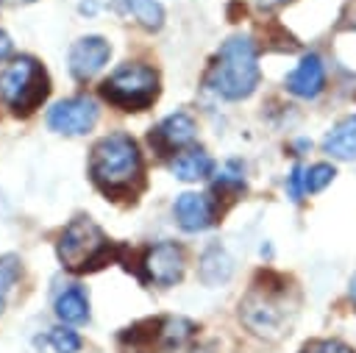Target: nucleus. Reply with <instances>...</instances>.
I'll list each match as a JSON object with an SVG mask.
<instances>
[{
    "label": "nucleus",
    "mask_w": 356,
    "mask_h": 353,
    "mask_svg": "<svg viewBox=\"0 0 356 353\" xmlns=\"http://www.w3.org/2000/svg\"><path fill=\"white\" fill-rule=\"evenodd\" d=\"M92 183L111 200H134L145 183V167L139 145L128 133L103 136L89 156Z\"/></svg>",
    "instance_id": "nucleus-1"
},
{
    "label": "nucleus",
    "mask_w": 356,
    "mask_h": 353,
    "mask_svg": "<svg viewBox=\"0 0 356 353\" xmlns=\"http://www.w3.org/2000/svg\"><path fill=\"white\" fill-rule=\"evenodd\" d=\"M58 261L70 272H92L122 256V247L106 236L92 217H72L56 242Z\"/></svg>",
    "instance_id": "nucleus-2"
},
{
    "label": "nucleus",
    "mask_w": 356,
    "mask_h": 353,
    "mask_svg": "<svg viewBox=\"0 0 356 353\" xmlns=\"http://www.w3.org/2000/svg\"><path fill=\"white\" fill-rule=\"evenodd\" d=\"M206 83L225 100H242L259 86V58L250 36H231L222 42Z\"/></svg>",
    "instance_id": "nucleus-3"
},
{
    "label": "nucleus",
    "mask_w": 356,
    "mask_h": 353,
    "mask_svg": "<svg viewBox=\"0 0 356 353\" xmlns=\"http://www.w3.org/2000/svg\"><path fill=\"white\" fill-rule=\"evenodd\" d=\"M0 95L14 114H31L50 95V78L36 58L19 56L0 72Z\"/></svg>",
    "instance_id": "nucleus-4"
},
{
    "label": "nucleus",
    "mask_w": 356,
    "mask_h": 353,
    "mask_svg": "<svg viewBox=\"0 0 356 353\" xmlns=\"http://www.w3.org/2000/svg\"><path fill=\"white\" fill-rule=\"evenodd\" d=\"M100 97L122 111H142L159 97V72L147 64H122L103 83Z\"/></svg>",
    "instance_id": "nucleus-5"
},
{
    "label": "nucleus",
    "mask_w": 356,
    "mask_h": 353,
    "mask_svg": "<svg viewBox=\"0 0 356 353\" xmlns=\"http://www.w3.org/2000/svg\"><path fill=\"white\" fill-rule=\"evenodd\" d=\"M286 284H253V289L245 295V300L239 303V317L242 322L259 334V336H278L284 334V328L289 325L286 320Z\"/></svg>",
    "instance_id": "nucleus-6"
},
{
    "label": "nucleus",
    "mask_w": 356,
    "mask_h": 353,
    "mask_svg": "<svg viewBox=\"0 0 356 353\" xmlns=\"http://www.w3.org/2000/svg\"><path fill=\"white\" fill-rule=\"evenodd\" d=\"M184 247L175 242H159L145 250L142 256V281L156 286H172L184 278Z\"/></svg>",
    "instance_id": "nucleus-7"
},
{
    "label": "nucleus",
    "mask_w": 356,
    "mask_h": 353,
    "mask_svg": "<svg viewBox=\"0 0 356 353\" xmlns=\"http://www.w3.org/2000/svg\"><path fill=\"white\" fill-rule=\"evenodd\" d=\"M97 122V106L89 97H67L58 100L50 111H47V128L64 136H81L86 131H92Z\"/></svg>",
    "instance_id": "nucleus-8"
},
{
    "label": "nucleus",
    "mask_w": 356,
    "mask_h": 353,
    "mask_svg": "<svg viewBox=\"0 0 356 353\" xmlns=\"http://www.w3.org/2000/svg\"><path fill=\"white\" fill-rule=\"evenodd\" d=\"M111 56V44L103 36H81L70 47V72L75 81H89L97 75Z\"/></svg>",
    "instance_id": "nucleus-9"
},
{
    "label": "nucleus",
    "mask_w": 356,
    "mask_h": 353,
    "mask_svg": "<svg viewBox=\"0 0 356 353\" xmlns=\"http://www.w3.org/2000/svg\"><path fill=\"white\" fill-rule=\"evenodd\" d=\"M192 139H195V122H192V117L184 114V111L170 114L167 120H161V122L150 131V145L156 147L159 156L178 153V150L186 147Z\"/></svg>",
    "instance_id": "nucleus-10"
},
{
    "label": "nucleus",
    "mask_w": 356,
    "mask_h": 353,
    "mask_svg": "<svg viewBox=\"0 0 356 353\" xmlns=\"http://www.w3.org/2000/svg\"><path fill=\"white\" fill-rule=\"evenodd\" d=\"M175 220L184 231L189 233H197V231H206L209 225H214V217H217V203L209 197V195H200V192H184L178 195L175 200Z\"/></svg>",
    "instance_id": "nucleus-11"
},
{
    "label": "nucleus",
    "mask_w": 356,
    "mask_h": 353,
    "mask_svg": "<svg viewBox=\"0 0 356 353\" xmlns=\"http://www.w3.org/2000/svg\"><path fill=\"white\" fill-rule=\"evenodd\" d=\"M286 92L298 95V97H317L325 86V69H323V61L309 53L300 58V64L286 75Z\"/></svg>",
    "instance_id": "nucleus-12"
},
{
    "label": "nucleus",
    "mask_w": 356,
    "mask_h": 353,
    "mask_svg": "<svg viewBox=\"0 0 356 353\" xmlns=\"http://www.w3.org/2000/svg\"><path fill=\"white\" fill-rule=\"evenodd\" d=\"M334 167L331 164H312V167H292L289 178H286V189L292 200H300L303 195H314L320 189H325L334 181Z\"/></svg>",
    "instance_id": "nucleus-13"
},
{
    "label": "nucleus",
    "mask_w": 356,
    "mask_h": 353,
    "mask_svg": "<svg viewBox=\"0 0 356 353\" xmlns=\"http://www.w3.org/2000/svg\"><path fill=\"white\" fill-rule=\"evenodd\" d=\"M323 150L334 158H342V161H350L356 158V114L339 120L323 139Z\"/></svg>",
    "instance_id": "nucleus-14"
},
{
    "label": "nucleus",
    "mask_w": 356,
    "mask_h": 353,
    "mask_svg": "<svg viewBox=\"0 0 356 353\" xmlns=\"http://www.w3.org/2000/svg\"><path fill=\"white\" fill-rule=\"evenodd\" d=\"M170 170H172V175L181 178V181H200V178L211 175L214 161H211V156H209L203 147H192V150L178 153V156L172 158Z\"/></svg>",
    "instance_id": "nucleus-15"
},
{
    "label": "nucleus",
    "mask_w": 356,
    "mask_h": 353,
    "mask_svg": "<svg viewBox=\"0 0 356 353\" xmlns=\"http://www.w3.org/2000/svg\"><path fill=\"white\" fill-rule=\"evenodd\" d=\"M120 11L134 14V19L147 28V31H159L164 25V8L159 0H114Z\"/></svg>",
    "instance_id": "nucleus-16"
},
{
    "label": "nucleus",
    "mask_w": 356,
    "mask_h": 353,
    "mask_svg": "<svg viewBox=\"0 0 356 353\" xmlns=\"http://www.w3.org/2000/svg\"><path fill=\"white\" fill-rule=\"evenodd\" d=\"M56 314L64 322H83L89 317V300L81 286H70L56 297Z\"/></svg>",
    "instance_id": "nucleus-17"
},
{
    "label": "nucleus",
    "mask_w": 356,
    "mask_h": 353,
    "mask_svg": "<svg viewBox=\"0 0 356 353\" xmlns=\"http://www.w3.org/2000/svg\"><path fill=\"white\" fill-rule=\"evenodd\" d=\"M200 278L206 286L225 284L231 278V258L225 256L222 247H209L200 258Z\"/></svg>",
    "instance_id": "nucleus-18"
},
{
    "label": "nucleus",
    "mask_w": 356,
    "mask_h": 353,
    "mask_svg": "<svg viewBox=\"0 0 356 353\" xmlns=\"http://www.w3.org/2000/svg\"><path fill=\"white\" fill-rule=\"evenodd\" d=\"M192 331H195V325L189 320H184V317H167V320H161L159 342L164 347H181L192 336Z\"/></svg>",
    "instance_id": "nucleus-19"
},
{
    "label": "nucleus",
    "mask_w": 356,
    "mask_h": 353,
    "mask_svg": "<svg viewBox=\"0 0 356 353\" xmlns=\"http://www.w3.org/2000/svg\"><path fill=\"white\" fill-rule=\"evenodd\" d=\"M19 272H22V261L14 253L0 256V314L6 309V300L11 295V286L19 281Z\"/></svg>",
    "instance_id": "nucleus-20"
},
{
    "label": "nucleus",
    "mask_w": 356,
    "mask_h": 353,
    "mask_svg": "<svg viewBox=\"0 0 356 353\" xmlns=\"http://www.w3.org/2000/svg\"><path fill=\"white\" fill-rule=\"evenodd\" d=\"M47 342L56 353H78L81 350V336L72 328H50Z\"/></svg>",
    "instance_id": "nucleus-21"
},
{
    "label": "nucleus",
    "mask_w": 356,
    "mask_h": 353,
    "mask_svg": "<svg viewBox=\"0 0 356 353\" xmlns=\"http://www.w3.org/2000/svg\"><path fill=\"white\" fill-rule=\"evenodd\" d=\"M300 353H353L348 345L337 342V339H314L309 345H303Z\"/></svg>",
    "instance_id": "nucleus-22"
},
{
    "label": "nucleus",
    "mask_w": 356,
    "mask_h": 353,
    "mask_svg": "<svg viewBox=\"0 0 356 353\" xmlns=\"http://www.w3.org/2000/svg\"><path fill=\"white\" fill-rule=\"evenodd\" d=\"M11 50H14V42H11V36H8L6 31H0V61H6V58L11 56Z\"/></svg>",
    "instance_id": "nucleus-23"
},
{
    "label": "nucleus",
    "mask_w": 356,
    "mask_h": 353,
    "mask_svg": "<svg viewBox=\"0 0 356 353\" xmlns=\"http://www.w3.org/2000/svg\"><path fill=\"white\" fill-rule=\"evenodd\" d=\"M286 0H259V6L261 8H275V6H284Z\"/></svg>",
    "instance_id": "nucleus-24"
},
{
    "label": "nucleus",
    "mask_w": 356,
    "mask_h": 353,
    "mask_svg": "<svg viewBox=\"0 0 356 353\" xmlns=\"http://www.w3.org/2000/svg\"><path fill=\"white\" fill-rule=\"evenodd\" d=\"M3 3H8V6H28V3H36V0H3Z\"/></svg>",
    "instance_id": "nucleus-25"
},
{
    "label": "nucleus",
    "mask_w": 356,
    "mask_h": 353,
    "mask_svg": "<svg viewBox=\"0 0 356 353\" xmlns=\"http://www.w3.org/2000/svg\"><path fill=\"white\" fill-rule=\"evenodd\" d=\"M350 300H353V303H356V275H353V278H350Z\"/></svg>",
    "instance_id": "nucleus-26"
}]
</instances>
